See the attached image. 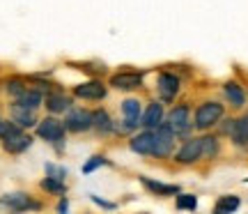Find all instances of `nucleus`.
<instances>
[{
    "label": "nucleus",
    "mask_w": 248,
    "mask_h": 214,
    "mask_svg": "<svg viewBox=\"0 0 248 214\" xmlns=\"http://www.w3.org/2000/svg\"><path fill=\"white\" fill-rule=\"evenodd\" d=\"M223 115H225V108H223L221 101H214V99L212 101H204V104H200L198 111H195L193 127L200 129V132H204V129L214 127L216 122H221Z\"/></svg>",
    "instance_id": "1"
},
{
    "label": "nucleus",
    "mask_w": 248,
    "mask_h": 214,
    "mask_svg": "<svg viewBox=\"0 0 248 214\" xmlns=\"http://www.w3.org/2000/svg\"><path fill=\"white\" fill-rule=\"evenodd\" d=\"M154 132V145H152V157H159V159H166L172 154L175 150V132L170 129L166 122L159 125L156 129H152Z\"/></svg>",
    "instance_id": "2"
},
{
    "label": "nucleus",
    "mask_w": 248,
    "mask_h": 214,
    "mask_svg": "<svg viewBox=\"0 0 248 214\" xmlns=\"http://www.w3.org/2000/svg\"><path fill=\"white\" fill-rule=\"evenodd\" d=\"M166 125H168L170 129L175 132V136H182V138H186V136L191 134V129H193L191 120H188V106H186V104H179V106L172 108V111L168 113Z\"/></svg>",
    "instance_id": "3"
},
{
    "label": "nucleus",
    "mask_w": 248,
    "mask_h": 214,
    "mask_svg": "<svg viewBox=\"0 0 248 214\" xmlns=\"http://www.w3.org/2000/svg\"><path fill=\"white\" fill-rule=\"evenodd\" d=\"M62 122H64V129H69L74 134L88 132L92 127V111H88V108H69Z\"/></svg>",
    "instance_id": "4"
},
{
    "label": "nucleus",
    "mask_w": 248,
    "mask_h": 214,
    "mask_svg": "<svg viewBox=\"0 0 248 214\" xmlns=\"http://www.w3.org/2000/svg\"><path fill=\"white\" fill-rule=\"evenodd\" d=\"M179 88H182V81H179V76L170 74V71H161V74H159V79H156V90H159L161 101L170 104L172 99L177 97Z\"/></svg>",
    "instance_id": "5"
},
{
    "label": "nucleus",
    "mask_w": 248,
    "mask_h": 214,
    "mask_svg": "<svg viewBox=\"0 0 248 214\" xmlns=\"http://www.w3.org/2000/svg\"><path fill=\"white\" fill-rule=\"evenodd\" d=\"M37 136L48 143H58V145H60L62 138H64V122H60V120H55V117L48 115L46 120H42V122L37 125Z\"/></svg>",
    "instance_id": "6"
},
{
    "label": "nucleus",
    "mask_w": 248,
    "mask_h": 214,
    "mask_svg": "<svg viewBox=\"0 0 248 214\" xmlns=\"http://www.w3.org/2000/svg\"><path fill=\"white\" fill-rule=\"evenodd\" d=\"M198 159H202L200 138H186V141L182 143V148L175 152V161H177V164H195Z\"/></svg>",
    "instance_id": "7"
},
{
    "label": "nucleus",
    "mask_w": 248,
    "mask_h": 214,
    "mask_svg": "<svg viewBox=\"0 0 248 214\" xmlns=\"http://www.w3.org/2000/svg\"><path fill=\"white\" fill-rule=\"evenodd\" d=\"M74 95L78 99H88V101H101L106 97V85L101 81H88L74 88Z\"/></svg>",
    "instance_id": "8"
},
{
    "label": "nucleus",
    "mask_w": 248,
    "mask_h": 214,
    "mask_svg": "<svg viewBox=\"0 0 248 214\" xmlns=\"http://www.w3.org/2000/svg\"><path fill=\"white\" fill-rule=\"evenodd\" d=\"M166 122V113H163V104L161 101H150L145 113L140 117V127L142 129H156L159 125Z\"/></svg>",
    "instance_id": "9"
},
{
    "label": "nucleus",
    "mask_w": 248,
    "mask_h": 214,
    "mask_svg": "<svg viewBox=\"0 0 248 214\" xmlns=\"http://www.w3.org/2000/svg\"><path fill=\"white\" fill-rule=\"evenodd\" d=\"M110 85L115 90H136L142 85V74H138V71L115 74V76H110Z\"/></svg>",
    "instance_id": "10"
},
{
    "label": "nucleus",
    "mask_w": 248,
    "mask_h": 214,
    "mask_svg": "<svg viewBox=\"0 0 248 214\" xmlns=\"http://www.w3.org/2000/svg\"><path fill=\"white\" fill-rule=\"evenodd\" d=\"M0 205H7L14 212H23V210H39V203L30 200L26 194H9L0 200Z\"/></svg>",
    "instance_id": "11"
},
{
    "label": "nucleus",
    "mask_w": 248,
    "mask_h": 214,
    "mask_svg": "<svg viewBox=\"0 0 248 214\" xmlns=\"http://www.w3.org/2000/svg\"><path fill=\"white\" fill-rule=\"evenodd\" d=\"M152 145H154V132L152 129H142L140 134H136L129 141V148L136 154H152Z\"/></svg>",
    "instance_id": "12"
},
{
    "label": "nucleus",
    "mask_w": 248,
    "mask_h": 214,
    "mask_svg": "<svg viewBox=\"0 0 248 214\" xmlns=\"http://www.w3.org/2000/svg\"><path fill=\"white\" fill-rule=\"evenodd\" d=\"M223 95H225V99H228V104L232 108H241L246 104V92H244V88H241L237 81H228L223 85Z\"/></svg>",
    "instance_id": "13"
},
{
    "label": "nucleus",
    "mask_w": 248,
    "mask_h": 214,
    "mask_svg": "<svg viewBox=\"0 0 248 214\" xmlns=\"http://www.w3.org/2000/svg\"><path fill=\"white\" fill-rule=\"evenodd\" d=\"M69 106H71L69 95H64V92H48L46 95V108L51 113H67Z\"/></svg>",
    "instance_id": "14"
},
{
    "label": "nucleus",
    "mask_w": 248,
    "mask_h": 214,
    "mask_svg": "<svg viewBox=\"0 0 248 214\" xmlns=\"http://www.w3.org/2000/svg\"><path fill=\"white\" fill-rule=\"evenodd\" d=\"M12 120H14L18 127H32V125H37L35 111H32V108L21 106V104H16V101L12 104Z\"/></svg>",
    "instance_id": "15"
},
{
    "label": "nucleus",
    "mask_w": 248,
    "mask_h": 214,
    "mask_svg": "<svg viewBox=\"0 0 248 214\" xmlns=\"http://www.w3.org/2000/svg\"><path fill=\"white\" fill-rule=\"evenodd\" d=\"M2 145H5V150H7V152H12V154H18V152L28 150V148L32 145V138H30L28 134H23V132H18V134L5 138V141H2Z\"/></svg>",
    "instance_id": "16"
},
{
    "label": "nucleus",
    "mask_w": 248,
    "mask_h": 214,
    "mask_svg": "<svg viewBox=\"0 0 248 214\" xmlns=\"http://www.w3.org/2000/svg\"><path fill=\"white\" fill-rule=\"evenodd\" d=\"M142 187L150 189L154 196H175L179 194V187L177 184H163V182H156V180H150V178H140Z\"/></svg>",
    "instance_id": "17"
},
{
    "label": "nucleus",
    "mask_w": 248,
    "mask_h": 214,
    "mask_svg": "<svg viewBox=\"0 0 248 214\" xmlns=\"http://www.w3.org/2000/svg\"><path fill=\"white\" fill-rule=\"evenodd\" d=\"M92 127L97 129L99 134H106L113 129V120L108 115L104 108H97V111H92Z\"/></svg>",
    "instance_id": "18"
},
{
    "label": "nucleus",
    "mask_w": 248,
    "mask_h": 214,
    "mask_svg": "<svg viewBox=\"0 0 248 214\" xmlns=\"http://www.w3.org/2000/svg\"><path fill=\"white\" fill-rule=\"evenodd\" d=\"M16 104L37 111V108L42 106V92H39V90H23V92L16 97Z\"/></svg>",
    "instance_id": "19"
},
{
    "label": "nucleus",
    "mask_w": 248,
    "mask_h": 214,
    "mask_svg": "<svg viewBox=\"0 0 248 214\" xmlns=\"http://www.w3.org/2000/svg\"><path fill=\"white\" fill-rule=\"evenodd\" d=\"M200 145H202V157L204 159H216L218 157V152H221V143L218 138L212 134H207L200 138Z\"/></svg>",
    "instance_id": "20"
},
{
    "label": "nucleus",
    "mask_w": 248,
    "mask_h": 214,
    "mask_svg": "<svg viewBox=\"0 0 248 214\" xmlns=\"http://www.w3.org/2000/svg\"><path fill=\"white\" fill-rule=\"evenodd\" d=\"M230 136H232V143H237V145H248V113L234 122V129H232Z\"/></svg>",
    "instance_id": "21"
},
{
    "label": "nucleus",
    "mask_w": 248,
    "mask_h": 214,
    "mask_svg": "<svg viewBox=\"0 0 248 214\" xmlns=\"http://www.w3.org/2000/svg\"><path fill=\"white\" fill-rule=\"evenodd\" d=\"M241 200L237 196H223L218 203H216V207H214V212L216 214H230L234 212V210H239Z\"/></svg>",
    "instance_id": "22"
},
{
    "label": "nucleus",
    "mask_w": 248,
    "mask_h": 214,
    "mask_svg": "<svg viewBox=\"0 0 248 214\" xmlns=\"http://www.w3.org/2000/svg\"><path fill=\"white\" fill-rule=\"evenodd\" d=\"M122 115L131 120H140V101L138 99H124L122 101Z\"/></svg>",
    "instance_id": "23"
},
{
    "label": "nucleus",
    "mask_w": 248,
    "mask_h": 214,
    "mask_svg": "<svg viewBox=\"0 0 248 214\" xmlns=\"http://www.w3.org/2000/svg\"><path fill=\"white\" fill-rule=\"evenodd\" d=\"M175 205H177V210H191V212H193L195 207H198V198H195L193 194H177Z\"/></svg>",
    "instance_id": "24"
},
{
    "label": "nucleus",
    "mask_w": 248,
    "mask_h": 214,
    "mask_svg": "<svg viewBox=\"0 0 248 214\" xmlns=\"http://www.w3.org/2000/svg\"><path fill=\"white\" fill-rule=\"evenodd\" d=\"M42 189L44 191H51V194H64V180H58V178H48L42 182Z\"/></svg>",
    "instance_id": "25"
},
{
    "label": "nucleus",
    "mask_w": 248,
    "mask_h": 214,
    "mask_svg": "<svg viewBox=\"0 0 248 214\" xmlns=\"http://www.w3.org/2000/svg\"><path fill=\"white\" fill-rule=\"evenodd\" d=\"M21 129H23V127H18L14 120H12V122H5V120H2V122H0V138L5 141V138H9V136L18 134Z\"/></svg>",
    "instance_id": "26"
},
{
    "label": "nucleus",
    "mask_w": 248,
    "mask_h": 214,
    "mask_svg": "<svg viewBox=\"0 0 248 214\" xmlns=\"http://www.w3.org/2000/svg\"><path fill=\"white\" fill-rule=\"evenodd\" d=\"M108 164V159L106 157H101V154H97V157H92V159L83 166V173H92V170H97L99 166H106Z\"/></svg>",
    "instance_id": "27"
},
{
    "label": "nucleus",
    "mask_w": 248,
    "mask_h": 214,
    "mask_svg": "<svg viewBox=\"0 0 248 214\" xmlns=\"http://www.w3.org/2000/svg\"><path fill=\"white\" fill-rule=\"evenodd\" d=\"M23 90H28V88L23 85V81H21V79H12V81H7V92H9V95H12L14 99H16L18 95L23 92Z\"/></svg>",
    "instance_id": "28"
},
{
    "label": "nucleus",
    "mask_w": 248,
    "mask_h": 214,
    "mask_svg": "<svg viewBox=\"0 0 248 214\" xmlns=\"http://www.w3.org/2000/svg\"><path fill=\"white\" fill-rule=\"evenodd\" d=\"M46 173H48L51 178H58V180H64V175H67V170L60 168V166H55V164H46Z\"/></svg>",
    "instance_id": "29"
},
{
    "label": "nucleus",
    "mask_w": 248,
    "mask_h": 214,
    "mask_svg": "<svg viewBox=\"0 0 248 214\" xmlns=\"http://www.w3.org/2000/svg\"><path fill=\"white\" fill-rule=\"evenodd\" d=\"M92 200H94V203H97L99 207H106V210H115V203H108V200H101V198L94 196V194H92Z\"/></svg>",
    "instance_id": "30"
},
{
    "label": "nucleus",
    "mask_w": 248,
    "mask_h": 214,
    "mask_svg": "<svg viewBox=\"0 0 248 214\" xmlns=\"http://www.w3.org/2000/svg\"><path fill=\"white\" fill-rule=\"evenodd\" d=\"M58 210H60V212H67V203H64V200H62L60 205H58Z\"/></svg>",
    "instance_id": "31"
},
{
    "label": "nucleus",
    "mask_w": 248,
    "mask_h": 214,
    "mask_svg": "<svg viewBox=\"0 0 248 214\" xmlns=\"http://www.w3.org/2000/svg\"><path fill=\"white\" fill-rule=\"evenodd\" d=\"M0 122H2V120H0Z\"/></svg>",
    "instance_id": "32"
}]
</instances>
